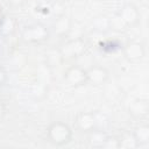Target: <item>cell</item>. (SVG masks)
Wrapping results in <instances>:
<instances>
[{
	"instance_id": "1",
	"label": "cell",
	"mask_w": 149,
	"mask_h": 149,
	"mask_svg": "<svg viewBox=\"0 0 149 149\" xmlns=\"http://www.w3.org/2000/svg\"><path fill=\"white\" fill-rule=\"evenodd\" d=\"M47 137L50 143L56 147L68 144L72 139V130L70 126L63 121H55L50 123L47 129Z\"/></svg>"
},
{
	"instance_id": "2",
	"label": "cell",
	"mask_w": 149,
	"mask_h": 149,
	"mask_svg": "<svg viewBox=\"0 0 149 149\" xmlns=\"http://www.w3.org/2000/svg\"><path fill=\"white\" fill-rule=\"evenodd\" d=\"M22 38L29 43H41L49 38V30L45 28V26L35 23L23 29Z\"/></svg>"
},
{
	"instance_id": "3",
	"label": "cell",
	"mask_w": 149,
	"mask_h": 149,
	"mask_svg": "<svg viewBox=\"0 0 149 149\" xmlns=\"http://www.w3.org/2000/svg\"><path fill=\"white\" fill-rule=\"evenodd\" d=\"M64 81L71 87H78L85 85L87 83L86 69L81 68L80 65L70 66L64 73Z\"/></svg>"
},
{
	"instance_id": "4",
	"label": "cell",
	"mask_w": 149,
	"mask_h": 149,
	"mask_svg": "<svg viewBox=\"0 0 149 149\" xmlns=\"http://www.w3.org/2000/svg\"><path fill=\"white\" fill-rule=\"evenodd\" d=\"M63 58H78L85 52V43L80 37L69 40L59 49Z\"/></svg>"
},
{
	"instance_id": "5",
	"label": "cell",
	"mask_w": 149,
	"mask_h": 149,
	"mask_svg": "<svg viewBox=\"0 0 149 149\" xmlns=\"http://www.w3.org/2000/svg\"><path fill=\"white\" fill-rule=\"evenodd\" d=\"M116 14L121 17V20L123 21V23L126 24L127 28L136 26L141 19V14H140L139 8L134 3H130V2L125 3Z\"/></svg>"
},
{
	"instance_id": "6",
	"label": "cell",
	"mask_w": 149,
	"mask_h": 149,
	"mask_svg": "<svg viewBox=\"0 0 149 149\" xmlns=\"http://www.w3.org/2000/svg\"><path fill=\"white\" fill-rule=\"evenodd\" d=\"M86 78L87 83L94 86H99L105 84L109 78V71L102 65H92L86 69Z\"/></svg>"
},
{
	"instance_id": "7",
	"label": "cell",
	"mask_w": 149,
	"mask_h": 149,
	"mask_svg": "<svg viewBox=\"0 0 149 149\" xmlns=\"http://www.w3.org/2000/svg\"><path fill=\"white\" fill-rule=\"evenodd\" d=\"M123 56L129 62H139L146 55L144 45L139 41H130L122 48Z\"/></svg>"
},
{
	"instance_id": "8",
	"label": "cell",
	"mask_w": 149,
	"mask_h": 149,
	"mask_svg": "<svg viewBox=\"0 0 149 149\" xmlns=\"http://www.w3.org/2000/svg\"><path fill=\"white\" fill-rule=\"evenodd\" d=\"M77 126L79 130L90 133L97 129V116L93 112H83L77 118Z\"/></svg>"
},
{
	"instance_id": "9",
	"label": "cell",
	"mask_w": 149,
	"mask_h": 149,
	"mask_svg": "<svg viewBox=\"0 0 149 149\" xmlns=\"http://www.w3.org/2000/svg\"><path fill=\"white\" fill-rule=\"evenodd\" d=\"M149 112V104L146 99H135L129 105V114L135 119L144 118Z\"/></svg>"
},
{
	"instance_id": "10",
	"label": "cell",
	"mask_w": 149,
	"mask_h": 149,
	"mask_svg": "<svg viewBox=\"0 0 149 149\" xmlns=\"http://www.w3.org/2000/svg\"><path fill=\"white\" fill-rule=\"evenodd\" d=\"M71 27H72V22L71 20L69 19V16H66L65 14H62L59 15L55 23H54V30L57 35L59 36H64L66 35L70 30H71Z\"/></svg>"
},
{
	"instance_id": "11",
	"label": "cell",
	"mask_w": 149,
	"mask_h": 149,
	"mask_svg": "<svg viewBox=\"0 0 149 149\" xmlns=\"http://www.w3.org/2000/svg\"><path fill=\"white\" fill-rule=\"evenodd\" d=\"M134 139L137 142V146H143L149 142V126L148 125H140L134 128V132L132 133Z\"/></svg>"
},
{
	"instance_id": "12",
	"label": "cell",
	"mask_w": 149,
	"mask_h": 149,
	"mask_svg": "<svg viewBox=\"0 0 149 149\" xmlns=\"http://www.w3.org/2000/svg\"><path fill=\"white\" fill-rule=\"evenodd\" d=\"M88 134H90V136H88L90 144L95 148H102V144L107 137L106 133L102 129H94V130L90 132Z\"/></svg>"
},
{
	"instance_id": "13",
	"label": "cell",
	"mask_w": 149,
	"mask_h": 149,
	"mask_svg": "<svg viewBox=\"0 0 149 149\" xmlns=\"http://www.w3.org/2000/svg\"><path fill=\"white\" fill-rule=\"evenodd\" d=\"M45 61H47V64H48L50 68L58 66V65L62 63V61H63V56H62L59 49H58V50H56V49L49 50V51L47 52V55H45Z\"/></svg>"
},
{
	"instance_id": "14",
	"label": "cell",
	"mask_w": 149,
	"mask_h": 149,
	"mask_svg": "<svg viewBox=\"0 0 149 149\" xmlns=\"http://www.w3.org/2000/svg\"><path fill=\"white\" fill-rule=\"evenodd\" d=\"M14 30H15V21L13 20V17L5 16L0 20V33L2 35L5 36L10 35Z\"/></svg>"
},
{
	"instance_id": "15",
	"label": "cell",
	"mask_w": 149,
	"mask_h": 149,
	"mask_svg": "<svg viewBox=\"0 0 149 149\" xmlns=\"http://www.w3.org/2000/svg\"><path fill=\"white\" fill-rule=\"evenodd\" d=\"M119 144H120V148H127V149H133V148H137V142L136 140L134 139L133 134L130 133H126L123 134L121 137H119Z\"/></svg>"
},
{
	"instance_id": "16",
	"label": "cell",
	"mask_w": 149,
	"mask_h": 149,
	"mask_svg": "<svg viewBox=\"0 0 149 149\" xmlns=\"http://www.w3.org/2000/svg\"><path fill=\"white\" fill-rule=\"evenodd\" d=\"M93 27L98 31L108 30L109 29V17H106L104 15H100V16L95 17V20L93 21Z\"/></svg>"
},
{
	"instance_id": "17",
	"label": "cell",
	"mask_w": 149,
	"mask_h": 149,
	"mask_svg": "<svg viewBox=\"0 0 149 149\" xmlns=\"http://www.w3.org/2000/svg\"><path fill=\"white\" fill-rule=\"evenodd\" d=\"M126 28H127L126 24L118 14H115L113 17H109V29H113L115 31H122Z\"/></svg>"
},
{
	"instance_id": "18",
	"label": "cell",
	"mask_w": 149,
	"mask_h": 149,
	"mask_svg": "<svg viewBox=\"0 0 149 149\" xmlns=\"http://www.w3.org/2000/svg\"><path fill=\"white\" fill-rule=\"evenodd\" d=\"M102 148H112V149H118L120 148V144H119V137H115V136H108L106 137L104 144H102Z\"/></svg>"
},
{
	"instance_id": "19",
	"label": "cell",
	"mask_w": 149,
	"mask_h": 149,
	"mask_svg": "<svg viewBox=\"0 0 149 149\" xmlns=\"http://www.w3.org/2000/svg\"><path fill=\"white\" fill-rule=\"evenodd\" d=\"M6 81H7V73L2 69H0V86H3Z\"/></svg>"
},
{
	"instance_id": "20",
	"label": "cell",
	"mask_w": 149,
	"mask_h": 149,
	"mask_svg": "<svg viewBox=\"0 0 149 149\" xmlns=\"http://www.w3.org/2000/svg\"><path fill=\"white\" fill-rule=\"evenodd\" d=\"M5 113H6L5 105L2 104V101H0V120H2V118L5 116Z\"/></svg>"
},
{
	"instance_id": "21",
	"label": "cell",
	"mask_w": 149,
	"mask_h": 149,
	"mask_svg": "<svg viewBox=\"0 0 149 149\" xmlns=\"http://www.w3.org/2000/svg\"><path fill=\"white\" fill-rule=\"evenodd\" d=\"M13 6H21L26 0H8Z\"/></svg>"
},
{
	"instance_id": "22",
	"label": "cell",
	"mask_w": 149,
	"mask_h": 149,
	"mask_svg": "<svg viewBox=\"0 0 149 149\" xmlns=\"http://www.w3.org/2000/svg\"><path fill=\"white\" fill-rule=\"evenodd\" d=\"M57 1H59V2H65V1H68V0H57Z\"/></svg>"
},
{
	"instance_id": "23",
	"label": "cell",
	"mask_w": 149,
	"mask_h": 149,
	"mask_svg": "<svg viewBox=\"0 0 149 149\" xmlns=\"http://www.w3.org/2000/svg\"><path fill=\"white\" fill-rule=\"evenodd\" d=\"M0 13H1V5H0Z\"/></svg>"
}]
</instances>
